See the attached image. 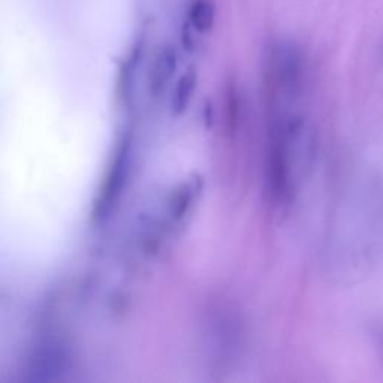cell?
Wrapping results in <instances>:
<instances>
[{"label":"cell","mask_w":383,"mask_h":383,"mask_svg":"<svg viewBox=\"0 0 383 383\" xmlns=\"http://www.w3.org/2000/svg\"><path fill=\"white\" fill-rule=\"evenodd\" d=\"M177 63L178 57L174 47L165 45L158 51L150 69V86L153 92L159 93L167 87L177 71Z\"/></svg>","instance_id":"obj_1"},{"label":"cell","mask_w":383,"mask_h":383,"mask_svg":"<svg viewBox=\"0 0 383 383\" xmlns=\"http://www.w3.org/2000/svg\"><path fill=\"white\" fill-rule=\"evenodd\" d=\"M198 83V75L195 69H189L186 73L182 75V78L178 80L175 92H174V99H172V110L177 114H182L186 111L189 107L192 98H194L195 88Z\"/></svg>","instance_id":"obj_2"},{"label":"cell","mask_w":383,"mask_h":383,"mask_svg":"<svg viewBox=\"0 0 383 383\" xmlns=\"http://www.w3.org/2000/svg\"><path fill=\"white\" fill-rule=\"evenodd\" d=\"M214 16V6L210 0H194V4L189 8L190 28L199 33H206L213 28Z\"/></svg>","instance_id":"obj_3"}]
</instances>
